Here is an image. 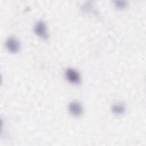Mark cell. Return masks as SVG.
<instances>
[{
    "label": "cell",
    "instance_id": "6da1fadb",
    "mask_svg": "<svg viewBox=\"0 0 146 146\" xmlns=\"http://www.w3.org/2000/svg\"><path fill=\"white\" fill-rule=\"evenodd\" d=\"M34 31L38 36L43 39H47L48 38L46 24L42 21H39L35 23Z\"/></svg>",
    "mask_w": 146,
    "mask_h": 146
},
{
    "label": "cell",
    "instance_id": "7a4b0ae2",
    "mask_svg": "<svg viewBox=\"0 0 146 146\" xmlns=\"http://www.w3.org/2000/svg\"><path fill=\"white\" fill-rule=\"evenodd\" d=\"M67 80L72 84H78L80 82V76L79 72L75 69L69 68L65 72Z\"/></svg>",
    "mask_w": 146,
    "mask_h": 146
},
{
    "label": "cell",
    "instance_id": "3957f363",
    "mask_svg": "<svg viewBox=\"0 0 146 146\" xmlns=\"http://www.w3.org/2000/svg\"><path fill=\"white\" fill-rule=\"evenodd\" d=\"M20 43L15 37H9L6 41V47L8 51L12 53H16L20 50Z\"/></svg>",
    "mask_w": 146,
    "mask_h": 146
},
{
    "label": "cell",
    "instance_id": "277c9868",
    "mask_svg": "<svg viewBox=\"0 0 146 146\" xmlns=\"http://www.w3.org/2000/svg\"><path fill=\"white\" fill-rule=\"evenodd\" d=\"M68 111L72 116L79 117L83 113V107L79 102L72 101L68 105Z\"/></svg>",
    "mask_w": 146,
    "mask_h": 146
},
{
    "label": "cell",
    "instance_id": "5b68a950",
    "mask_svg": "<svg viewBox=\"0 0 146 146\" xmlns=\"http://www.w3.org/2000/svg\"><path fill=\"white\" fill-rule=\"evenodd\" d=\"M125 110V106L121 103H115L112 107V111L113 113L116 115H120L123 113Z\"/></svg>",
    "mask_w": 146,
    "mask_h": 146
},
{
    "label": "cell",
    "instance_id": "8992f818",
    "mask_svg": "<svg viewBox=\"0 0 146 146\" xmlns=\"http://www.w3.org/2000/svg\"><path fill=\"white\" fill-rule=\"evenodd\" d=\"M115 5L118 9H124L126 6V3L125 2L123 1H117L116 2Z\"/></svg>",
    "mask_w": 146,
    "mask_h": 146
}]
</instances>
